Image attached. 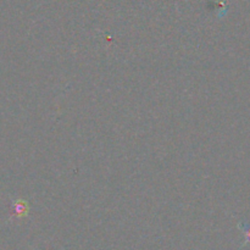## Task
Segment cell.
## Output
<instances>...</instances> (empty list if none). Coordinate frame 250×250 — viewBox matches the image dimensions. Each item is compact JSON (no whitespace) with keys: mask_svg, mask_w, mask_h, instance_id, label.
Masks as SVG:
<instances>
[{"mask_svg":"<svg viewBox=\"0 0 250 250\" xmlns=\"http://www.w3.org/2000/svg\"><path fill=\"white\" fill-rule=\"evenodd\" d=\"M28 211V204L23 200H16V202L12 204V212L17 216H22V215H26Z\"/></svg>","mask_w":250,"mask_h":250,"instance_id":"obj_1","label":"cell"},{"mask_svg":"<svg viewBox=\"0 0 250 250\" xmlns=\"http://www.w3.org/2000/svg\"><path fill=\"white\" fill-rule=\"evenodd\" d=\"M246 234H247V239L250 241V229H246Z\"/></svg>","mask_w":250,"mask_h":250,"instance_id":"obj_2","label":"cell"}]
</instances>
